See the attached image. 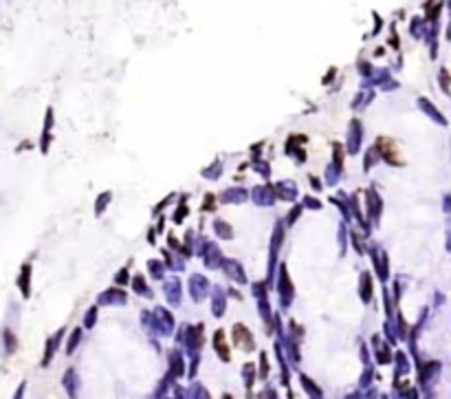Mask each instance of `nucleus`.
Segmentation results:
<instances>
[]
</instances>
